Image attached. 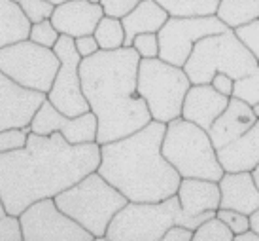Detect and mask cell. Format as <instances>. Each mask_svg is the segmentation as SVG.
Segmentation results:
<instances>
[{
	"label": "cell",
	"mask_w": 259,
	"mask_h": 241,
	"mask_svg": "<svg viewBox=\"0 0 259 241\" xmlns=\"http://www.w3.org/2000/svg\"><path fill=\"white\" fill-rule=\"evenodd\" d=\"M216 211H208L201 217H189L180 205L178 196L163 201H127L123 209L110 222L104 239L112 241H161L166 230L174 224L197 228L201 222L214 217Z\"/></svg>",
	"instance_id": "obj_4"
},
{
	"label": "cell",
	"mask_w": 259,
	"mask_h": 241,
	"mask_svg": "<svg viewBox=\"0 0 259 241\" xmlns=\"http://www.w3.org/2000/svg\"><path fill=\"white\" fill-rule=\"evenodd\" d=\"M61 32L55 29V25L51 23V19H44V21L32 23L30 25V32L29 38L32 42H36L40 46H46V48H55Z\"/></svg>",
	"instance_id": "obj_28"
},
{
	"label": "cell",
	"mask_w": 259,
	"mask_h": 241,
	"mask_svg": "<svg viewBox=\"0 0 259 241\" xmlns=\"http://www.w3.org/2000/svg\"><path fill=\"white\" fill-rule=\"evenodd\" d=\"M218 184L222 192L220 207L223 209H235L252 215L259 207V188L253 183L252 171H225Z\"/></svg>",
	"instance_id": "obj_18"
},
{
	"label": "cell",
	"mask_w": 259,
	"mask_h": 241,
	"mask_svg": "<svg viewBox=\"0 0 259 241\" xmlns=\"http://www.w3.org/2000/svg\"><path fill=\"white\" fill-rule=\"evenodd\" d=\"M133 48L137 50L140 59H153L159 57V37L157 32H142L135 37Z\"/></svg>",
	"instance_id": "obj_33"
},
{
	"label": "cell",
	"mask_w": 259,
	"mask_h": 241,
	"mask_svg": "<svg viewBox=\"0 0 259 241\" xmlns=\"http://www.w3.org/2000/svg\"><path fill=\"white\" fill-rule=\"evenodd\" d=\"M252 177H253V183H255V186L259 188V163L252 169Z\"/></svg>",
	"instance_id": "obj_41"
},
{
	"label": "cell",
	"mask_w": 259,
	"mask_h": 241,
	"mask_svg": "<svg viewBox=\"0 0 259 241\" xmlns=\"http://www.w3.org/2000/svg\"><path fill=\"white\" fill-rule=\"evenodd\" d=\"M166 124L151 120L127 137L101 145V173L129 201H163L174 196L180 173L163 156Z\"/></svg>",
	"instance_id": "obj_3"
},
{
	"label": "cell",
	"mask_w": 259,
	"mask_h": 241,
	"mask_svg": "<svg viewBox=\"0 0 259 241\" xmlns=\"http://www.w3.org/2000/svg\"><path fill=\"white\" fill-rule=\"evenodd\" d=\"M216 15L227 27L237 29L240 25L257 19L259 0H222Z\"/></svg>",
	"instance_id": "obj_23"
},
{
	"label": "cell",
	"mask_w": 259,
	"mask_h": 241,
	"mask_svg": "<svg viewBox=\"0 0 259 241\" xmlns=\"http://www.w3.org/2000/svg\"><path fill=\"white\" fill-rule=\"evenodd\" d=\"M191 80L184 66L166 63L161 57L140 59L138 65V93L146 101L153 120L168 124L182 116L186 93Z\"/></svg>",
	"instance_id": "obj_8"
},
{
	"label": "cell",
	"mask_w": 259,
	"mask_h": 241,
	"mask_svg": "<svg viewBox=\"0 0 259 241\" xmlns=\"http://www.w3.org/2000/svg\"><path fill=\"white\" fill-rule=\"evenodd\" d=\"M210 84H212L214 89H218L220 93H223V95H227V97H233V91H235V78H231L229 74L216 73V76L212 78Z\"/></svg>",
	"instance_id": "obj_37"
},
{
	"label": "cell",
	"mask_w": 259,
	"mask_h": 241,
	"mask_svg": "<svg viewBox=\"0 0 259 241\" xmlns=\"http://www.w3.org/2000/svg\"><path fill=\"white\" fill-rule=\"evenodd\" d=\"M101 165V145H72L63 133L30 131L27 145L0 154V197L19 217L34 201L55 197Z\"/></svg>",
	"instance_id": "obj_1"
},
{
	"label": "cell",
	"mask_w": 259,
	"mask_h": 241,
	"mask_svg": "<svg viewBox=\"0 0 259 241\" xmlns=\"http://www.w3.org/2000/svg\"><path fill=\"white\" fill-rule=\"evenodd\" d=\"M91 2H101V0H91Z\"/></svg>",
	"instance_id": "obj_44"
},
{
	"label": "cell",
	"mask_w": 259,
	"mask_h": 241,
	"mask_svg": "<svg viewBox=\"0 0 259 241\" xmlns=\"http://www.w3.org/2000/svg\"><path fill=\"white\" fill-rule=\"evenodd\" d=\"M104 8L101 2L91 0H66L55 6L50 19L55 29L66 37H85L93 35L97 25L104 17Z\"/></svg>",
	"instance_id": "obj_15"
},
{
	"label": "cell",
	"mask_w": 259,
	"mask_h": 241,
	"mask_svg": "<svg viewBox=\"0 0 259 241\" xmlns=\"http://www.w3.org/2000/svg\"><path fill=\"white\" fill-rule=\"evenodd\" d=\"M129 199L104 179L99 171L55 196L59 209L79 222L95 239H104L110 222Z\"/></svg>",
	"instance_id": "obj_5"
},
{
	"label": "cell",
	"mask_w": 259,
	"mask_h": 241,
	"mask_svg": "<svg viewBox=\"0 0 259 241\" xmlns=\"http://www.w3.org/2000/svg\"><path fill=\"white\" fill-rule=\"evenodd\" d=\"M176 196L180 199L182 209L189 217H201L208 211H218L220 201H222V192H220L218 181L195 179V177L182 179Z\"/></svg>",
	"instance_id": "obj_19"
},
{
	"label": "cell",
	"mask_w": 259,
	"mask_h": 241,
	"mask_svg": "<svg viewBox=\"0 0 259 241\" xmlns=\"http://www.w3.org/2000/svg\"><path fill=\"white\" fill-rule=\"evenodd\" d=\"M231 29L218 15L204 17H176L170 15L157 32L159 37V57L176 66L186 65L195 44L204 37L220 35Z\"/></svg>",
	"instance_id": "obj_11"
},
{
	"label": "cell",
	"mask_w": 259,
	"mask_h": 241,
	"mask_svg": "<svg viewBox=\"0 0 259 241\" xmlns=\"http://www.w3.org/2000/svg\"><path fill=\"white\" fill-rule=\"evenodd\" d=\"M17 4L21 6L23 14L27 15V19L30 23L50 19L53 15V10H55V4L50 0H17Z\"/></svg>",
	"instance_id": "obj_30"
},
{
	"label": "cell",
	"mask_w": 259,
	"mask_h": 241,
	"mask_svg": "<svg viewBox=\"0 0 259 241\" xmlns=\"http://www.w3.org/2000/svg\"><path fill=\"white\" fill-rule=\"evenodd\" d=\"M168 17L170 14L157 0H142L129 14L121 17L123 29H125V46L123 48H133L135 37L142 35V32H159Z\"/></svg>",
	"instance_id": "obj_21"
},
{
	"label": "cell",
	"mask_w": 259,
	"mask_h": 241,
	"mask_svg": "<svg viewBox=\"0 0 259 241\" xmlns=\"http://www.w3.org/2000/svg\"><path fill=\"white\" fill-rule=\"evenodd\" d=\"M74 42H76V50H78V53L81 55V59L91 57V55H95L97 51L101 50V46H99V42H97L95 35L78 37V38H74Z\"/></svg>",
	"instance_id": "obj_36"
},
{
	"label": "cell",
	"mask_w": 259,
	"mask_h": 241,
	"mask_svg": "<svg viewBox=\"0 0 259 241\" xmlns=\"http://www.w3.org/2000/svg\"><path fill=\"white\" fill-rule=\"evenodd\" d=\"M235 32H237V37L244 42L246 48L252 51L259 61V17L250 23H246V25L237 27Z\"/></svg>",
	"instance_id": "obj_34"
},
{
	"label": "cell",
	"mask_w": 259,
	"mask_h": 241,
	"mask_svg": "<svg viewBox=\"0 0 259 241\" xmlns=\"http://www.w3.org/2000/svg\"><path fill=\"white\" fill-rule=\"evenodd\" d=\"M257 63V57L237 37L235 29H227L201 38L187 57L184 71L191 84H210L216 73L229 74L235 80L242 78L252 73Z\"/></svg>",
	"instance_id": "obj_7"
},
{
	"label": "cell",
	"mask_w": 259,
	"mask_h": 241,
	"mask_svg": "<svg viewBox=\"0 0 259 241\" xmlns=\"http://www.w3.org/2000/svg\"><path fill=\"white\" fill-rule=\"evenodd\" d=\"M170 15L176 17H204L216 15L222 0H157Z\"/></svg>",
	"instance_id": "obj_24"
},
{
	"label": "cell",
	"mask_w": 259,
	"mask_h": 241,
	"mask_svg": "<svg viewBox=\"0 0 259 241\" xmlns=\"http://www.w3.org/2000/svg\"><path fill=\"white\" fill-rule=\"evenodd\" d=\"M50 2H53V4L57 6V4H61V2H66V0H50Z\"/></svg>",
	"instance_id": "obj_43"
},
{
	"label": "cell",
	"mask_w": 259,
	"mask_h": 241,
	"mask_svg": "<svg viewBox=\"0 0 259 241\" xmlns=\"http://www.w3.org/2000/svg\"><path fill=\"white\" fill-rule=\"evenodd\" d=\"M233 97H238L242 101L250 102L252 107L255 102H259V63L250 74H246L242 78L235 80Z\"/></svg>",
	"instance_id": "obj_27"
},
{
	"label": "cell",
	"mask_w": 259,
	"mask_h": 241,
	"mask_svg": "<svg viewBox=\"0 0 259 241\" xmlns=\"http://www.w3.org/2000/svg\"><path fill=\"white\" fill-rule=\"evenodd\" d=\"M30 131L38 135H51L59 131L72 145L97 143L99 120L91 110L79 116H66L59 109H55V105L50 99H46L30 122Z\"/></svg>",
	"instance_id": "obj_13"
},
{
	"label": "cell",
	"mask_w": 259,
	"mask_h": 241,
	"mask_svg": "<svg viewBox=\"0 0 259 241\" xmlns=\"http://www.w3.org/2000/svg\"><path fill=\"white\" fill-rule=\"evenodd\" d=\"M216 217H220V219L233 230V234L235 235L242 234V232H246V230H250V215H246V213L220 207V209L216 211Z\"/></svg>",
	"instance_id": "obj_32"
},
{
	"label": "cell",
	"mask_w": 259,
	"mask_h": 241,
	"mask_svg": "<svg viewBox=\"0 0 259 241\" xmlns=\"http://www.w3.org/2000/svg\"><path fill=\"white\" fill-rule=\"evenodd\" d=\"M218 160L223 171H252L259 163V118L238 139L218 148Z\"/></svg>",
	"instance_id": "obj_20"
},
{
	"label": "cell",
	"mask_w": 259,
	"mask_h": 241,
	"mask_svg": "<svg viewBox=\"0 0 259 241\" xmlns=\"http://www.w3.org/2000/svg\"><path fill=\"white\" fill-rule=\"evenodd\" d=\"M15 2H17V0H15Z\"/></svg>",
	"instance_id": "obj_45"
},
{
	"label": "cell",
	"mask_w": 259,
	"mask_h": 241,
	"mask_svg": "<svg viewBox=\"0 0 259 241\" xmlns=\"http://www.w3.org/2000/svg\"><path fill=\"white\" fill-rule=\"evenodd\" d=\"M142 0H101L104 14L112 17H123L127 15L135 6H138Z\"/></svg>",
	"instance_id": "obj_35"
},
{
	"label": "cell",
	"mask_w": 259,
	"mask_h": 241,
	"mask_svg": "<svg viewBox=\"0 0 259 241\" xmlns=\"http://www.w3.org/2000/svg\"><path fill=\"white\" fill-rule=\"evenodd\" d=\"M93 35L101 50H119L125 46V29H123L121 17L104 15Z\"/></svg>",
	"instance_id": "obj_25"
},
{
	"label": "cell",
	"mask_w": 259,
	"mask_h": 241,
	"mask_svg": "<svg viewBox=\"0 0 259 241\" xmlns=\"http://www.w3.org/2000/svg\"><path fill=\"white\" fill-rule=\"evenodd\" d=\"M48 93L29 89L0 71V131L30 125Z\"/></svg>",
	"instance_id": "obj_14"
},
{
	"label": "cell",
	"mask_w": 259,
	"mask_h": 241,
	"mask_svg": "<svg viewBox=\"0 0 259 241\" xmlns=\"http://www.w3.org/2000/svg\"><path fill=\"white\" fill-rule=\"evenodd\" d=\"M195 230L193 228H187L184 224H174L166 230V234L163 239L165 241H191L193 239Z\"/></svg>",
	"instance_id": "obj_38"
},
{
	"label": "cell",
	"mask_w": 259,
	"mask_h": 241,
	"mask_svg": "<svg viewBox=\"0 0 259 241\" xmlns=\"http://www.w3.org/2000/svg\"><path fill=\"white\" fill-rule=\"evenodd\" d=\"M235 239V234L220 217H210L195 228L193 241H231Z\"/></svg>",
	"instance_id": "obj_26"
},
{
	"label": "cell",
	"mask_w": 259,
	"mask_h": 241,
	"mask_svg": "<svg viewBox=\"0 0 259 241\" xmlns=\"http://www.w3.org/2000/svg\"><path fill=\"white\" fill-rule=\"evenodd\" d=\"M252 109H253V114H255V116L259 118V102H255V105H253Z\"/></svg>",
	"instance_id": "obj_42"
},
{
	"label": "cell",
	"mask_w": 259,
	"mask_h": 241,
	"mask_svg": "<svg viewBox=\"0 0 259 241\" xmlns=\"http://www.w3.org/2000/svg\"><path fill=\"white\" fill-rule=\"evenodd\" d=\"M255 122H257V116L253 114L252 105L238 97H231L227 109L216 118V122L208 129V135L218 150L238 139L240 135H244Z\"/></svg>",
	"instance_id": "obj_17"
},
{
	"label": "cell",
	"mask_w": 259,
	"mask_h": 241,
	"mask_svg": "<svg viewBox=\"0 0 259 241\" xmlns=\"http://www.w3.org/2000/svg\"><path fill=\"white\" fill-rule=\"evenodd\" d=\"M30 25L15 0H0V48L29 38Z\"/></svg>",
	"instance_id": "obj_22"
},
{
	"label": "cell",
	"mask_w": 259,
	"mask_h": 241,
	"mask_svg": "<svg viewBox=\"0 0 259 241\" xmlns=\"http://www.w3.org/2000/svg\"><path fill=\"white\" fill-rule=\"evenodd\" d=\"M229 99L231 97L214 89L212 84H191L184 99L182 118L201 125L202 129L208 131L212 124L216 122V118L227 109Z\"/></svg>",
	"instance_id": "obj_16"
},
{
	"label": "cell",
	"mask_w": 259,
	"mask_h": 241,
	"mask_svg": "<svg viewBox=\"0 0 259 241\" xmlns=\"http://www.w3.org/2000/svg\"><path fill=\"white\" fill-rule=\"evenodd\" d=\"M61 59L53 48L23 38L0 48V71L29 89L48 93L55 82Z\"/></svg>",
	"instance_id": "obj_9"
},
{
	"label": "cell",
	"mask_w": 259,
	"mask_h": 241,
	"mask_svg": "<svg viewBox=\"0 0 259 241\" xmlns=\"http://www.w3.org/2000/svg\"><path fill=\"white\" fill-rule=\"evenodd\" d=\"M30 133V125L27 127H12V129H2L0 131V154L12 152L17 148H23L27 145Z\"/></svg>",
	"instance_id": "obj_31"
},
{
	"label": "cell",
	"mask_w": 259,
	"mask_h": 241,
	"mask_svg": "<svg viewBox=\"0 0 259 241\" xmlns=\"http://www.w3.org/2000/svg\"><path fill=\"white\" fill-rule=\"evenodd\" d=\"M161 150L182 179L195 177L220 181L225 173L208 131L182 116L166 124Z\"/></svg>",
	"instance_id": "obj_6"
},
{
	"label": "cell",
	"mask_w": 259,
	"mask_h": 241,
	"mask_svg": "<svg viewBox=\"0 0 259 241\" xmlns=\"http://www.w3.org/2000/svg\"><path fill=\"white\" fill-rule=\"evenodd\" d=\"M0 241H23L19 217L10 215L0 197Z\"/></svg>",
	"instance_id": "obj_29"
},
{
	"label": "cell",
	"mask_w": 259,
	"mask_h": 241,
	"mask_svg": "<svg viewBox=\"0 0 259 241\" xmlns=\"http://www.w3.org/2000/svg\"><path fill=\"white\" fill-rule=\"evenodd\" d=\"M53 50L61 59V66L53 86L48 91V99L66 116H79L83 112H89L91 109L83 95L81 76H79L81 55L76 50L74 38L61 35Z\"/></svg>",
	"instance_id": "obj_12"
},
{
	"label": "cell",
	"mask_w": 259,
	"mask_h": 241,
	"mask_svg": "<svg viewBox=\"0 0 259 241\" xmlns=\"http://www.w3.org/2000/svg\"><path fill=\"white\" fill-rule=\"evenodd\" d=\"M235 239L237 241H259V234L255 232V230H246V232H242V234H237L235 235Z\"/></svg>",
	"instance_id": "obj_39"
},
{
	"label": "cell",
	"mask_w": 259,
	"mask_h": 241,
	"mask_svg": "<svg viewBox=\"0 0 259 241\" xmlns=\"http://www.w3.org/2000/svg\"><path fill=\"white\" fill-rule=\"evenodd\" d=\"M138 65L135 48L99 50L79 63L83 95L99 120V145L123 139L153 120L138 93Z\"/></svg>",
	"instance_id": "obj_2"
},
{
	"label": "cell",
	"mask_w": 259,
	"mask_h": 241,
	"mask_svg": "<svg viewBox=\"0 0 259 241\" xmlns=\"http://www.w3.org/2000/svg\"><path fill=\"white\" fill-rule=\"evenodd\" d=\"M250 228L255 230V232L259 234V207L252 213V215H250Z\"/></svg>",
	"instance_id": "obj_40"
},
{
	"label": "cell",
	"mask_w": 259,
	"mask_h": 241,
	"mask_svg": "<svg viewBox=\"0 0 259 241\" xmlns=\"http://www.w3.org/2000/svg\"><path fill=\"white\" fill-rule=\"evenodd\" d=\"M23 241H93L79 222L59 209L55 197L34 201L19 215Z\"/></svg>",
	"instance_id": "obj_10"
}]
</instances>
